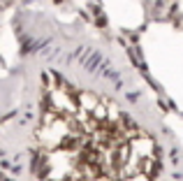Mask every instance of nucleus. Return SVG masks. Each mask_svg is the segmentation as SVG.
<instances>
[{
  "label": "nucleus",
  "mask_w": 183,
  "mask_h": 181,
  "mask_svg": "<svg viewBox=\"0 0 183 181\" xmlns=\"http://www.w3.org/2000/svg\"><path fill=\"white\" fill-rule=\"evenodd\" d=\"M51 146L67 158V181H155L158 146L111 102L81 95L67 116L58 112Z\"/></svg>",
  "instance_id": "obj_1"
}]
</instances>
